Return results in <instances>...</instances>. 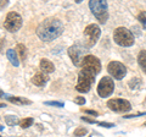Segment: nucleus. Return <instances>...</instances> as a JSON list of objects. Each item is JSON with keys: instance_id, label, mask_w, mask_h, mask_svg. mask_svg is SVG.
Returning <instances> with one entry per match:
<instances>
[{"instance_id": "nucleus-1", "label": "nucleus", "mask_w": 146, "mask_h": 137, "mask_svg": "<svg viewBox=\"0 0 146 137\" xmlns=\"http://www.w3.org/2000/svg\"><path fill=\"white\" fill-rule=\"evenodd\" d=\"M63 32V24L58 19L50 17L43 21L36 28L38 37L44 42H51V40L60 37Z\"/></svg>"}, {"instance_id": "nucleus-2", "label": "nucleus", "mask_w": 146, "mask_h": 137, "mask_svg": "<svg viewBox=\"0 0 146 137\" xmlns=\"http://www.w3.org/2000/svg\"><path fill=\"white\" fill-rule=\"evenodd\" d=\"M89 7L93 11L94 16L101 22L105 24L108 19V11H107V3L104 0H90L89 1Z\"/></svg>"}, {"instance_id": "nucleus-3", "label": "nucleus", "mask_w": 146, "mask_h": 137, "mask_svg": "<svg viewBox=\"0 0 146 137\" xmlns=\"http://www.w3.org/2000/svg\"><path fill=\"white\" fill-rule=\"evenodd\" d=\"M113 40L121 47H131L134 44V36L125 27H118L113 33Z\"/></svg>"}, {"instance_id": "nucleus-4", "label": "nucleus", "mask_w": 146, "mask_h": 137, "mask_svg": "<svg viewBox=\"0 0 146 137\" xmlns=\"http://www.w3.org/2000/svg\"><path fill=\"white\" fill-rule=\"evenodd\" d=\"M95 75L86 70H82L78 75V82L76 85V89L80 93H86L89 92L91 88V85L94 83Z\"/></svg>"}, {"instance_id": "nucleus-5", "label": "nucleus", "mask_w": 146, "mask_h": 137, "mask_svg": "<svg viewBox=\"0 0 146 137\" xmlns=\"http://www.w3.org/2000/svg\"><path fill=\"white\" fill-rule=\"evenodd\" d=\"M86 53H88V47H86L85 44L82 45L79 43H77L68 48V55H70V58L72 59L73 64H74L76 66H80L82 64H83V60L85 58L84 55Z\"/></svg>"}, {"instance_id": "nucleus-6", "label": "nucleus", "mask_w": 146, "mask_h": 137, "mask_svg": "<svg viewBox=\"0 0 146 137\" xmlns=\"http://www.w3.org/2000/svg\"><path fill=\"white\" fill-rule=\"evenodd\" d=\"M100 27L95 24H91V25H88L85 27L84 30V37H85V45L88 48L93 47V45L96 44V42L99 40V37H100Z\"/></svg>"}, {"instance_id": "nucleus-7", "label": "nucleus", "mask_w": 146, "mask_h": 137, "mask_svg": "<svg viewBox=\"0 0 146 137\" xmlns=\"http://www.w3.org/2000/svg\"><path fill=\"white\" fill-rule=\"evenodd\" d=\"M22 26V17L21 15H18L17 12L11 11L7 13L5 22H4V27L9 31V32H17L18 30L21 28Z\"/></svg>"}, {"instance_id": "nucleus-8", "label": "nucleus", "mask_w": 146, "mask_h": 137, "mask_svg": "<svg viewBox=\"0 0 146 137\" xmlns=\"http://www.w3.org/2000/svg\"><path fill=\"white\" fill-rule=\"evenodd\" d=\"M113 91H115V83H113L112 79L107 76L102 77L98 85V94L101 98H107L113 93Z\"/></svg>"}, {"instance_id": "nucleus-9", "label": "nucleus", "mask_w": 146, "mask_h": 137, "mask_svg": "<svg viewBox=\"0 0 146 137\" xmlns=\"http://www.w3.org/2000/svg\"><path fill=\"white\" fill-rule=\"evenodd\" d=\"M82 67H83V70L89 71L93 75H98L101 71V62L96 56L86 55L83 60V64H82Z\"/></svg>"}, {"instance_id": "nucleus-10", "label": "nucleus", "mask_w": 146, "mask_h": 137, "mask_svg": "<svg viewBox=\"0 0 146 137\" xmlns=\"http://www.w3.org/2000/svg\"><path fill=\"white\" fill-rule=\"evenodd\" d=\"M107 107L116 113H123V111L131 110V104L128 102L127 99H122V98L110 99L107 102Z\"/></svg>"}, {"instance_id": "nucleus-11", "label": "nucleus", "mask_w": 146, "mask_h": 137, "mask_svg": "<svg viewBox=\"0 0 146 137\" xmlns=\"http://www.w3.org/2000/svg\"><path fill=\"white\" fill-rule=\"evenodd\" d=\"M107 71L112 77H115L116 80H122L124 79L127 75V67L119 61H111L107 65Z\"/></svg>"}, {"instance_id": "nucleus-12", "label": "nucleus", "mask_w": 146, "mask_h": 137, "mask_svg": "<svg viewBox=\"0 0 146 137\" xmlns=\"http://www.w3.org/2000/svg\"><path fill=\"white\" fill-rule=\"evenodd\" d=\"M40 70H42L44 74H50V72H54L55 70V66H54V64L48 60V59H43L42 61H40Z\"/></svg>"}, {"instance_id": "nucleus-13", "label": "nucleus", "mask_w": 146, "mask_h": 137, "mask_svg": "<svg viewBox=\"0 0 146 137\" xmlns=\"http://www.w3.org/2000/svg\"><path fill=\"white\" fill-rule=\"evenodd\" d=\"M6 56H7V59L10 60V62L12 64L13 66H18V65H20V60H18V58H17V52H16V50L7 49L6 50Z\"/></svg>"}, {"instance_id": "nucleus-14", "label": "nucleus", "mask_w": 146, "mask_h": 137, "mask_svg": "<svg viewBox=\"0 0 146 137\" xmlns=\"http://www.w3.org/2000/svg\"><path fill=\"white\" fill-rule=\"evenodd\" d=\"M48 81V76L44 75V74H36L35 76H33V79H32V82L35 85V86H39V87H42Z\"/></svg>"}, {"instance_id": "nucleus-15", "label": "nucleus", "mask_w": 146, "mask_h": 137, "mask_svg": "<svg viewBox=\"0 0 146 137\" xmlns=\"http://www.w3.org/2000/svg\"><path fill=\"white\" fill-rule=\"evenodd\" d=\"M9 102L13 103V104H17V105H29L32 104V102L27 98H22V97H9Z\"/></svg>"}, {"instance_id": "nucleus-16", "label": "nucleus", "mask_w": 146, "mask_h": 137, "mask_svg": "<svg viewBox=\"0 0 146 137\" xmlns=\"http://www.w3.org/2000/svg\"><path fill=\"white\" fill-rule=\"evenodd\" d=\"M138 62L140 67L144 70V72L146 74V50H141L138 55Z\"/></svg>"}, {"instance_id": "nucleus-17", "label": "nucleus", "mask_w": 146, "mask_h": 137, "mask_svg": "<svg viewBox=\"0 0 146 137\" xmlns=\"http://www.w3.org/2000/svg\"><path fill=\"white\" fill-rule=\"evenodd\" d=\"M5 122H6L9 126H15L17 124H20V121H18V118L15 116V115H6L5 116Z\"/></svg>"}, {"instance_id": "nucleus-18", "label": "nucleus", "mask_w": 146, "mask_h": 137, "mask_svg": "<svg viewBox=\"0 0 146 137\" xmlns=\"http://www.w3.org/2000/svg\"><path fill=\"white\" fill-rule=\"evenodd\" d=\"M17 52H18V54H20L21 60L25 61L26 58H27V48L23 44H17Z\"/></svg>"}, {"instance_id": "nucleus-19", "label": "nucleus", "mask_w": 146, "mask_h": 137, "mask_svg": "<svg viewBox=\"0 0 146 137\" xmlns=\"http://www.w3.org/2000/svg\"><path fill=\"white\" fill-rule=\"evenodd\" d=\"M33 121L34 120L32 118H26L22 121H20V126L22 127V129H27V127H29V126L33 125Z\"/></svg>"}, {"instance_id": "nucleus-20", "label": "nucleus", "mask_w": 146, "mask_h": 137, "mask_svg": "<svg viewBox=\"0 0 146 137\" xmlns=\"http://www.w3.org/2000/svg\"><path fill=\"white\" fill-rule=\"evenodd\" d=\"M139 85H140V80L139 79H133L129 82V86H130L131 89H136L139 87Z\"/></svg>"}, {"instance_id": "nucleus-21", "label": "nucleus", "mask_w": 146, "mask_h": 137, "mask_svg": "<svg viewBox=\"0 0 146 137\" xmlns=\"http://www.w3.org/2000/svg\"><path fill=\"white\" fill-rule=\"evenodd\" d=\"M86 132H88V130L86 129H84V127H78L76 131H74V136H77V137H79V136H83V135H85Z\"/></svg>"}, {"instance_id": "nucleus-22", "label": "nucleus", "mask_w": 146, "mask_h": 137, "mask_svg": "<svg viewBox=\"0 0 146 137\" xmlns=\"http://www.w3.org/2000/svg\"><path fill=\"white\" fill-rule=\"evenodd\" d=\"M138 19H139V21L141 22V24H143V26L146 27V12L145 11H143L140 13V15L138 16Z\"/></svg>"}, {"instance_id": "nucleus-23", "label": "nucleus", "mask_w": 146, "mask_h": 137, "mask_svg": "<svg viewBox=\"0 0 146 137\" xmlns=\"http://www.w3.org/2000/svg\"><path fill=\"white\" fill-rule=\"evenodd\" d=\"M44 104H45V105H52V107H58V108H62V107H63V103H62V102H45Z\"/></svg>"}, {"instance_id": "nucleus-24", "label": "nucleus", "mask_w": 146, "mask_h": 137, "mask_svg": "<svg viewBox=\"0 0 146 137\" xmlns=\"http://www.w3.org/2000/svg\"><path fill=\"white\" fill-rule=\"evenodd\" d=\"M74 103L78 104V105H84V104H85V99L83 97H76L74 98Z\"/></svg>"}, {"instance_id": "nucleus-25", "label": "nucleus", "mask_w": 146, "mask_h": 137, "mask_svg": "<svg viewBox=\"0 0 146 137\" xmlns=\"http://www.w3.org/2000/svg\"><path fill=\"white\" fill-rule=\"evenodd\" d=\"M143 115H146V111H145V113H136V114H133V115H125L124 119H131V118H135V116H143Z\"/></svg>"}, {"instance_id": "nucleus-26", "label": "nucleus", "mask_w": 146, "mask_h": 137, "mask_svg": "<svg viewBox=\"0 0 146 137\" xmlns=\"http://www.w3.org/2000/svg\"><path fill=\"white\" fill-rule=\"evenodd\" d=\"M84 111H85V113H88V114H90V115H93V116H98V115H99V113H98V111L90 110V109H84Z\"/></svg>"}, {"instance_id": "nucleus-27", "label": "nucleus", "mask_w": 146, "mask_h": 137, "mask_svg": "<svg viewBox=\"0 0 146 137\" xmlns=\"http://www.w3.org/2000/svg\"><path fill=\"white\" fill-rule=\"evenodd\" d=\"M99 125L102 127H113L115 126V124H111V122H99Z\"/></svg>"}, {"instance_id": "nucleus-28", "label": "nucleus", "mask_w": 146, "mask_h": 137, "mask_svg": "<svg viewBox=\"0 0 146 137\" xmlns=\"http://www.w3.org/2000/svg\"><path fill=\"white\" fill-rule=\"evenodd\" d=\"M82 120H83V121H86V122H90V124H95V122H96V121H95L94 120V119H89V118H82Z\"/></svg>"}, {"instance_id": "nucleus-29", "label": "nucleus", "mask_w": 146, "mask_h": 137, "mask_svg": "<svg viewBox=\"0 0 146 137\" xmlns=\"http://www.w3.org/2000/svg\"><path fill=\"white\" fill-rule=\"evenodd\" d=\"M4 107H5V104H4V103H0V108H4Z\"/></svg>"}, {"instance_id": "nucleus-30", "label": "nucleus", "mask_w": 146, "mask_h": 137, "mask_svg": "<svg viewBox=\"0 0 146 137\" xmlns=\"http://www.w3.org/2000/svg\"><path fill=\"white\" fill-rule=\"evenodd\" d=\"M3 95H4V92L3 91H0V97H3Z\"/></svg>"}, {"instance_id": "nucleus-31", "label": "nucleus", "mask_w": 146, "mask_h": 137, "mask_svg": "<svg viewBox=\"0 0 146 137\" xmlns=\"http://www.w3.org/2000/svg\"><path fill=\"white\" fill-rule=\"evenodd\" d=\"M145 126H146V122H145Z\"/></svg>"}, {"instance_id": "nucleus-32", "label": "nucleus", "mask_w": 146, "mask_h": 137, "mask_svg": "<svg viewBox=\"0 0 146 137\" xmlns=\"http://www.w3.org/2000/svg\"><path fill=\"white\" fill-rule=\"evenodd\" d=\"M0 137H1V136H0Z\"/></svg>"}]
</instances>
